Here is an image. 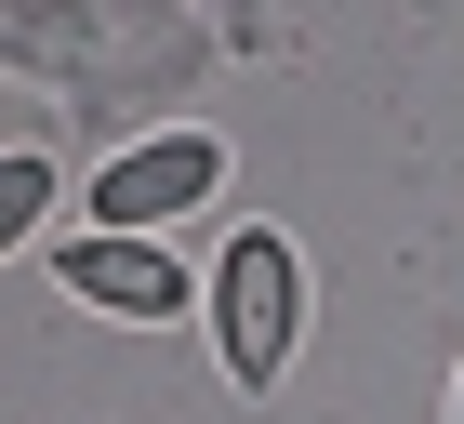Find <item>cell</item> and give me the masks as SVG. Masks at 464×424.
Returning <instances> with one entry per match:
<instances>
[{"instance_id":"6da1fadb","label":"cell","mask_w":464,"mask_h":424,"mask_svg":"<svg viewBox=\"0 0 464 424\" xmlns=\"http://www.w3.org/2000/svg\"><path fill=\"white\" fill-rule=\"evenodd\" d=\"M292 345H305V265H292L279 226H239L213 252V358H226L239 398H266L292 371Z\"/></svg>"},{"instance_id":"7a4b0ae2","label":"cell","mask_w":464,"mask_h":424,"mask_svg":"<svg viewBox=\"0 0 464 424\" xmlns=\"http://www.w3.org/2000/svg\"><path fill=\"white\" fill-rule=\"evenodd\" d=\"M226 186V133H146V146H120L107 173L80 186V212L93 226H120V239H160L173 212H199Z\"/></svg>"},{"instance_id":"3957f363","label":"cell","mask_w":464,"mask_h":424,"mask_svg":"<svg viewBox=\"0 0 464 424\" xmlns=\"http://www.w3.org/2000/svg\"><path fill=\"white\" fill-rule=\"evenodd\" d=\"M53 279H67V305L133 318V332L186 318V265H173L160 239H120V226H80V239H53Z\"/></svg>"},{"instance_id":"277c9868","label":"cell","mask_w":464,"mask_h":424,"mask_svg":"<svg viewBox=\"0 0 464 424\" xmlns=\"http://www.w3.org/2000/svg\"><path fill=\"white\" fill-rule=\"evenodd\" d=\"M40 212H53V159H40V146H14V159H0V252H27Z\"/></svg>"},{"instance_id":"5b68a950","label":"cell","mask_w":464,"mask_h":424,"mask_svg":"<svg viewBox=\"0 0 464 424\" xmlns=\"http://www.w3.org/2000/svg\"><path fill=\"white\" fill-rule=\"evenodd\" d=\"M451 424H464V398H451Z\"/></svg>"}]
</instances>
